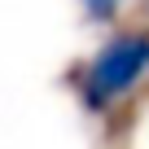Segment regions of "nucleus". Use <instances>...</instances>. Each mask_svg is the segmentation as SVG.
<instances>
[{"label": "nucleus", "instance_id": "2", "mask_svg": "<svg viewBox=\"0 0 149 149\" xmlns=\"http://www.w3.org/2000/svg\"><path fill=\"white\" fill-rule=\"evenodd\" d=\"M79 5H84V13H88L92 22H110V18L118 13L123 0H79Z\"/></svg>", "mask_w": 149, "mask_h": 149}, {"label": "nucleus", "instance_id": "1", "mask_svg": "<svg viewBox=\"0 0 149 149\" xmlns=\"http://www.w3.org/2000/svg\"><path fill=\"white\" fill-rule=\"evenodd\" d=\"M149 74V26L110 35L74 74V88L88 114H110Z\"/></svg>", "mask_w": 149, "mask_h": 149}]
</instances>
